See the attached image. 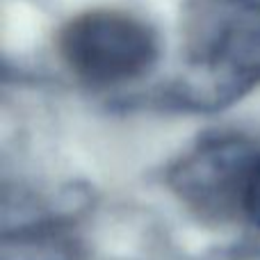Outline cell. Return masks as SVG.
<instances>
[{
  "label": "cell",
  "mask_w": 260,
  "mask_h": 260,
  "mask_svg": "<svg viewBox=\"0 0 260 260\" xmlns=\"http://www.w3.org/2000/svg\"><path fill=\"white\" fill-rule=\"evenodd\" d=\"M260 82V0H187L180 16L178 89L221 108Z\"/></svg>",
  "instance_id": "obj_1"
},
{
  "label": "cell",
  "mask_w": 260,
  "mask_h": 260,
  "mask_svg": "<svg viewBox=\"0 0 260 260\" xmlns=\"http://www.w3.org/2000/svg\"><path fill=\"white\" fill-rule=\"evenodd\" d=\"M59 57L87 85H123L153 67L155 35L126 12L94 9L71 18L57 39Z\"/></svg>",
  "instance_id": "obj_2"
},
{
  "label": "cell",
  "mask_w": 260,
  "mask_h": 260,
  "mask_svg": "<svg viewBox=\"0 0 260 260\" xmlns=\"http://www.w3.org/2000/svg\"><path fill=\"white\" fill-rule=\"evenodd\" d=\"M244 215L260 229V151L256 155V162H253L251 178H249L247 199H244Z\"/></svg>",
  "instance_id": "obj_5"
},
{
  "label": "cell",
  "mask_w": 260,
  "mask_h": 260,
  "mask_svg": "<svg viewBox=\"0 0 260 260\" xmlns=\"http://www.w3.org/2000/svg\"><path fill=\"white\" fill-rule=\"evenodd\" d=\"M256 155L258 148L238 137L208 139L176 165L171 185L199 215L229 219L244 212Z\"/></svg>",
  "instance_id": "obj_3"
},
{
  "label": "cell",
  "mask_w": 260,
  "mask_h": 260,
  "mask_svg": "<svg viewBox=\"0 0 260 260\" xmlns=\"http://www.w3.org/2000/svg\"><path fill=\"white\" fill-rule=\"evenodd\" d=\"M3 260H78L73 242L53 229H27L5 238Z\"/></svg>",
  "instance_id": "obj_4"
}]
</instances>
